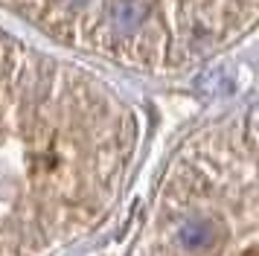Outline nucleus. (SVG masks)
<instances>
[{
  "label": "nucleus",
  "instance_id": "obj_1",
  "mask_svg": "<svg viewBox=\"0 0 259 256\" xmlns=\"http://www.w3.org/2000/svg\"><path fill=\"white\" fill-rule=\"evenodd\" d=\"M134 140V114L108 81L0 29V227L94 216Z\"/></svg>",
  "mask_w": 259,
  "mask_h": 256
},
{
  "label": "nucleus",
  "instance_id": "obj_2",
  "mask_svg": "<svg viewBox=\"0 0 259 256\" xmlns=\"http://www.w3.org/2000/svg\"><path fill=\"white\" fill-rule=\"evenodd\" d=\"M44 38L137 73H184L253 32L259 0H0Z\"/></svg>",
  "mask_w": 259,
  "mask_h": 256
}]
</instances>
